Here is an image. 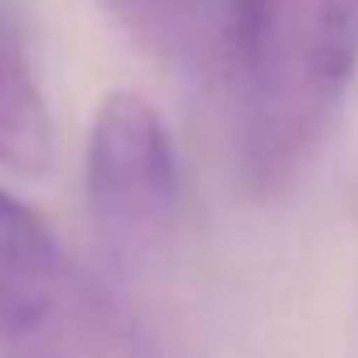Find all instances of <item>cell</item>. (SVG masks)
I'll return each mask as SVG.
<instances>
[{
    "label": "cell",
    "instance_id": "cell-1",
    "mask_svg": "<svg viewBox=\"0 0 358 358\" xmlns=\"http://www.w3.org/2000/svg\"><path fill=\"white\" fill-rule=\"evenodd\" d=\"M236 148L253 194L308 169L358 80V0H228Z\"/></svg>",
    "mask_w": 358,
    "mask_h": 358
},
{
    "label": "cell",
    "instance_id": "cell-4",
    "mask_svg": "<svg viewBox=\"0 0 358 358\" xmlns=\"http://www.w3.org/2000/svg\"><path fill=\"white\" fill-rule=\"evenodd\" d=\"M55 164V122L34 64L0 13V169L43 177Z\"/></svg>",
    "mask_w": 358,
    "mask_h": 358
},
{
    "label": "cell",
    "instance_id": "cell-2",
    "mask_svg": "<svg viewBox=\"0 0 358 358\" xmlns=\"http://www.w3.org/2000/svg\"><path fill=\"white\" fill-rule=\"evenodd\" d=\"M85 199L97 232L118 253H148L182 211V156L160 110L135 93H110L85 139Z\"/></svg>",
    "mask_w": 358,
    "mask_h": 358
},
{
    "label": "cell",
    "instance_id": "cell-3",
    "mask_svg": "<svg viewBox=\"0 0 358 358\" xmlns=\"http://www.w3.org/2000/svg\"><path fill=\"white\" fill-rule=\"evenodd\" d=\"M68 274L72 270L51 224L17 194L0 190V350L5 354L51 350L72 308Z\"/></svg>",
    "mask_w": 358,
    "mask_h": 358
},
{
    "label": "cell",
    "instance_id": "cell-5",
    "mask_svg": "<svg viewBox=\"0 0 358 358\" xmlns=\"http://www.w3.org/2000/svg\"><path fill=\"white\" fill-rule=\"evenodd\" d=\"M106 13L160 64L194 68L211 43V0H101Z\"/></svg>",
    "mask_w": 358,
    "mask_h": 358
}]
</instances>
